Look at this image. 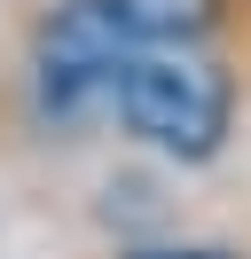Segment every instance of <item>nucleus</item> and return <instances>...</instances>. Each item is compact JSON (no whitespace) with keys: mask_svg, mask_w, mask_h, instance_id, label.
Segmentation results:
<instances>
[{"mask_svg":"<svg viewBox=\"0 0 251 259\" xmlns=\"http://www.w3.org/2000/svg\"><path fill=\"white\" fill-rule=\"evenodd\" d=\"M141 24V39H196L220 24V0H126Z\"/></svg>","mask_w":251,"mask_h":259,"instance_id":"3","label":"nucleus"},{"mask_svg":"<svg viewBox=\"0 0 251 259\" xmlns=\"http://www.w3.org/2000/svg\"><path fill=\"white\" fill-rule=\"evenodd\" d=\"M126 259H235L220 243H149V251H126Z\"/></svg>","mask_w":251,"mask_h":259,"instance_id":"4","label":"nucleus"},{"mask_svg":"<svg viewBox=\"0 0 251 259\" xmlns=\"http://www.w3.org/2000/svg\"><path fill=\"white\" fill-rule=\"evenodd\" d=\"M110 95H118L126 134H141L149 149H165V157H181V165L220 157L228 118H235L228 71H220L212 55H196L188 39H141V48L126 55V71H118Z\"/></svg>","mask_w":251,"mask_h":259,"instance_id":"1","label":"nucleus"},{"mask_svg":"<svg viewBox=\"0 0 251 259\" xmlns=\"http://www.w3.org/2000/svg\"><path fill=\"white\" fill-rule=\"evenodd\" d=\"M141 48V24L126 0H63L31 32V79H39V110L71 118L94 95H110L126 55Z\"/></svg>","mask_w":251,"mask_h":259,"instance_id":"2","label":"nucleus"}]
</instances>
